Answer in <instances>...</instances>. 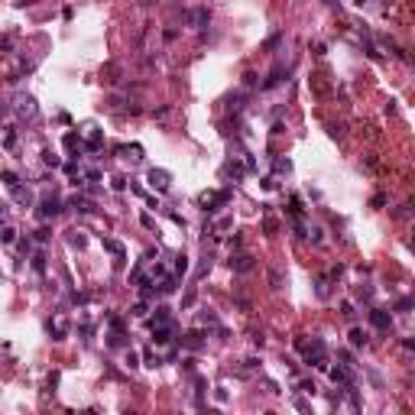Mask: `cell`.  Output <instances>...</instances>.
I'll use <instances>...</instances> for the list:
<instances>
[{
    "label": "cell",
    "instance_id": "12",
    "mask_svg": "<svg viewBox=\"0 0 415 415\" xmlns=\"http://www.w3.org/2000/svg\"><path fill=\"white\" fill-rule=\"evenodd\" d=\"M49 334H52V341H65V334H68L65 318H56V321H49Z\"/></svg>",
    "mask_w": 415,
    "mask_h": 415
},
{
    "label": "cell",
    "instance_id": "40",
    "mask_svg": "<svg viewBox=\"0 0 415 415\" xmlns=\"http://www.w3.org/2000/svg\"><path fill=\"white\" fill-rule=\"evenodd\" d=\"M146 360H149V367H159V357L153 354V350H146Z\"/></svg>",
    "mask_w": 415,
    "mask_h": 415
},
{
    "label": "cell",
    "instance_id": "6",
    "mask_svg": "<svg viewBox=\"0 0 415 415\" xmlns=\"http://www.w3.org/2000/svg\"><path fill=\"white\" fill-rule=\"evenodd\" d=\"M10 195H13V201H16L20 208H33V205H36V195H33V191L26 188V185H20V182H16L13 188H10Z\"/></svg>",
    "mask_w": 415,
    "mask_h": 415
},
{
    "label": "cell",
    "instance_id": "38",
    "mask_svg": "<svg viewBox=\"0 0 415 415\" xmlns=\"http://www.w3.org/2000/svg\"><path fill=\"white\" fill-rule=\"evenodd\" d=\"M191 305H195V292H188V295L182 298V308H191Z\"/></svg>",
    "mask_w": 415,
    "mask_h": 415
},
{
    "label": "cell",
    "instance_id": "4",
    "mask_svg": "<svg viewBox=\"0 0 415 415\" xmlns=\"http://www.w3.org/2000/svg\"><path fill=\"white\" fill-rule=\"evenodd\" d=\"M36 211H39L42 220H49V217H56L59 211H62V201H59L56 195H46V198H39V208H36Z\"/></svg>",
    "mask_w": 415,
    "mask_h": 415
},
{
    "label": "cell",
    "instance_id": "19",
    "mask_svg": "<svg viewBox=\"0 0 415 415\" xmlns=\"http://www.w3.org/2000/svg\"><path fill=\"white\" fill-rule=\"evenodd\" d=\"M120 153L127 159H133V162H140L143 159V146H120Z\"/></svg>",
    "mask_w": 415,
    "mask_h": 415
},
{
    "label": "cell",
    "instance_id": "5",
    "mask_svg": "<svg viewBox=\"0 0 415 415\" xmlns=\"http://www.w3.org/2000/svg\"><path fill=\"white\" fill-rule=\"evenodd\" d=\"M370 324H373L376 331H390L393 328V315L386 312V308H370Z\"/></svg>",
    "mask_w": 415,
    "mask_h": 415
},
{
    "label": "cell",
    "instance_id": "21",
    "mask_svg": "<svg viewBox=\"0 0 415 415\" xmlns=\"http://www.w3.org/2000/svg\"><path fill=\"white\" fill-rule=\"evenodd\" d=\"M328 295H331V279L321 276L318 279V298H328Z\"/></svg>",
    "mask_w": 415,
    "mask_h": 415
},
{
    "label": "cell",
    "instance_id": "9",
    "mask_svg": "<svg viewBox=\"0 0 415 415\" xmlns=\"http://www.w3.org/2000/svg\"><path fill=\"white\" fill-rule=\"evenodd\" d=\"M172 338H175L172 321H165V324H153V341H156V344H172Z\"/></svg>",
    "mask_w": 415,
    "mask_h": 415
},
{
    "label": "cell",
    "instance_id": "22",
    "mask_svg": "<svg viewBox=\"0 0 415 415\" xmlns=\"http://www.w3.org/2000/svg\"><path fill=\"white\" fill-rule=\"evenodd\" d=\"M13 240H16V231H13L10 224H4V227H0V243H13Z\"/></svg>",
    "mask_w": 415,
    "mask_h": 415
},
{
    "label": "cell",
    "instance_id": "26",
    "mask_svg": "<svg viewBox=\"0 0 415 415\" xmlns=\"http://www.w3.org/2000/svg\"><path fill=\"white\" fill-rule=\"evenodd\" d=\"M191 23H195V26H205V23H208V10H195V13H191Z\"/></svg>",
    "mask_w": 415,
    "mask_h": 415
},
{
    "label": "cell",
    "instance_id": "13",
    "mask_svg": "<svg viewBox=\"0 0 415 415\" xmlns=\"http://www.w3.org/2000/svg\"><path fill=\"white\" fill-rule=\"evenodd\" d=\"M201 344H205V334H201V331H188V334H182V347L198 350Z\"/></svg>",
    "mask_w": 415,
    "mask_h": 415
},
{
    "label": "cell",
    "instance_id": "8",
    "mask_svg": "<svg viewBox=\"0 0 415 415\" xmlns=\"http://www.w3.org/2000/svg\"><path fill=\"white\" fill-rule=\"evenodd\" d=\"M227 198H231L227 191H205L198 201L205 205V211H217V205H227Z\"/></svg>",
    "mask_w": 415,
    "mask_h": 415
},
{
    "label": "cell",
    "instance_id": "30",
    "mask_svg": "<svg viewBox=\"0 0 415 415\" xmlns=\"http://www.w3.org/2000/svg\"><path fill=\"white\" fill-rule=\"evenodd\" d=\"M201 324H217V315L211 312V308H208V312H201Z\"/></svg>",
    "mask_w": 415,
    "mask_h": 415
},
{
    "label": "cell",
    "instance_id": "37",
    "mask_svg": "<svg viewBox=\"0 0 415 415\" xmlns=\"http://www.w3.org/2000/svg\"><path fill=\"white\" fill-rule=\"evenodd\" d=\"M243 85H246V88H253V85H257V75L246 72V75H243Z\"/></svg>",
    "mask_w": 415,
    "mask_h": 415
},
{
    "label": "cell",
    "instance_id": "15",
    "mask_svg": "<svg viewBox=\"0 0 415 415\" xmlns=\"http://www.w3.org/2000/svg\"><path fill=\"white\" fill-rule=\"evenodd\" d=\"M188 272V257L185 253H175V263H172V276L179 279V276H185Z\"/></svg>",
    "mask_w": 415,
    "mask_h": 415
},
{
    "label": "cell",
    "instance_id": "16",
    "mask_svg": "<svg viewBox=\"0 0 415 415\" xmlns=\"http://www.w3.org/2000/svg\"><path fill=\"white\" fill-rule=\"evenodd\" d=\"M65 149H68V153H81V149H85V143H81V136H78V133H65Z\"/></svg>",
    "mask_w": 415,
    "mask_h": 415
},
{
    "label": "cell",
    "instance_id": "1",
    "mask_svg": "<svg viewBox=\"0 0 415 415\" xmlns=\"http://www.w3.org/2000/svg\"><path fill=\"white\" fill-rule=\"evenodd\" d=\"M295 347L305 354V364H312V367H318V370H328V347H324L321 338H312V341L298 338Z\"/></svg>",
    "mask_w": 415,
    "mask_h": 415
},
{
    "label": "cell",
    "instance_id": "43",
    "mask_svg": "<svg viewBox=\"0 0 415 415\" xmlns=\"http://www.w3.org/2000/svg\"><path fill=\"white\" fill-rule=\"evenodd\" d=\"M324 4H328V7H338V0H324Z\"/></svg>",
    "mask_w": 415,
    "mask_h": 415
},
{
    "label": "cell",
    "instance_id": "10",
    "mask_svg": "<svg viewBox=\"0 0 415 415\" xmlns=\"http://www.w3.org/2000/svg\"><path fill=\"white\" fill-rule=\"evenodd\" d=\"M227 263H231L234 272H250V269H253V257H250V253H234Z\"/></svg>",
    "mask_w": 415,
    "mask_h": 415
},
{
    "label": "cell",
    "instance_id": "25",
    "mask_svg": "<svg viewBox=\"0 0 415 415\" xmlns=\"http://www.w3.org/2000/svg\"><path fill=\"white\" fill-rule=\"evenodd\" d=\"M107 344H110V347H123V344H127V341H123V331H110Z\"/></svg>",
    "mask_w": 415,
    "mask_h": 415
},
{
    "label": "cell",
    "instance_id": "28",
    "mask_svg": "<svg viewBox=\"0 0 415 415\" xmlns=\"http://www.w3.org/2000/svg\"><path fill=\"white\" fill-rule=\"evenodd\" d=\"M276 172H292V162H289V159H276Z\"/></svg>",
    "mask_w": 415,
    "mask_h": 415
},
{
    "label": "cell",
    "instance_id": "27",
    "mask_svg": "<svg viewBox=\"0 0 415 415\" xmlns=\"http://www.w3.org/2000/svg\"><path fill=\"white\" fill-rule=\"evenodd\" d=\"M0 182H4V185H7V188H13V185H16V182H20V179H16V175H13V172H0Z\"/></svg>",
    "mask_w": 415,
    "mask_h": 415
},
{
    "label": "cell",
    "instance_id": "29",
    "mask_svg": "<svg viewBox=\"0 0 415 415\" xmlns=\"http://www.w3.org/2000/svg\"><path fill=\"white\" fill-rule=\"evenodd\" d=\"M341 315L344 318H354L357 312H354V302H341Z\"/></svg>",
    "mask_w": 415,
    "mask_h": 415
},
{
    "label": "cell",
    "instance_id": "42",
    "mask_svg": "<svg viewBox=\"0 0 415 415\" xmlns=\"http://www.w3.org/2000/svg\"><path fill=\"white\" fill-rule=\"evenodd\" d=\"M7 217V205H0V220H4Z\"/></svg>",
    "mask_w": 415,
    "mask_h": 415
},
{
    "label": "cell",
    "instance_id": "41",
    "mask_svg": "<svg viewBox=\"0 0 415 415\" xmlns=\"http://www.w3.org/2000/svg\"><path fill=\"white\" fill-rule=\"evenodd\" d=\"M279 42H282V33H276V36H272V39L266 42V46H269V49H276V46H279Z\"/></svg>",
    "mask_w": 415,
    "mask_h": 415
},
{
    "label": "cell",
    "instance_id": "44",
    "mask_svg": "<svg viewBox=\"0 0 415 415\" xmlns=\"http://www.w3.org/2000/svg\"><path fill=\"white\" fill-rule=\"evenodd\" d=\"M354 4H367V0H354Z\"/></svg>",
    "mask_w": 415,
    "mask_h": 415
},
{
    "label": "cell",
    "instance_id": "34",
    "mask_svg": "<svg viewBox=\"0 0 415 415\" xmlns=\"http://www.w3.org/2000/svg\"><path fill=\"white\" fill-rule=\"evenodd\" d=\"M269 282H272V289H282V276L279 272H269Z\"/></svg>",
    "mask_w": 415,
    "mask_h": 415
},
{
    "label": "cell",
    "instance_id": "35",
    "mask_svg": "<svg viewBox=\"0 0 415 415\" xmlns=\"http://www.w3.org/2000/svg\"><path fill=\"white\" fill-rule=\"evenodd\" d=\"M130 315H136V318H143V315H146V305H143V302H136V305H133V312H130Z\"/></svg>",
    "mask_w": 415,
    "mask_h": 415
},
{
    "label": "cell",
    "instance_id": "2",
    "mask_svg": "<svg viewBox=\"0 0 415 415\" xmlns=\"http://www.w3.org/2000/svg\"><path fill=\"white\" fill-rule=\"evenodd\" d=\"M13 110H16V117H23V120H33L39 114V104H36V98L33 94H26V91H20L13 98Z\"/></svg>",
    "mask_w": 415,
    "mask_h": 415
},
{
    "label": "cell",
    "instance_id": "23",
    "mask_svg": "<svg viewBox=\"0 0 415 415\" xmlns=\"http://www.w3.org/2000/svg\"><path fill=\"white\" fill-rule=\"evenodd\" d=\"M33 269H36L39 276L46 272V253H33Z\"/></svg>",
    "mask_w": 415,
    "mask_h": 415
},
{
    "label": "cell",
    "instance_id": "39",
    "mask_svg": "<svg viewBox=\"0 0 415 415\" xmlns=\"http://www.w3.org/2000/svg\"><path fill=\"white\" fill-rule=\"evenodd\" d=\"M36 240H39V243H46V240H49V231H46V227H42V231H36Z\"/></svg>",
    "mask_w": 415,
    "mask_h": 415
},
{
    "label": "cell",
    "instance_id": "11",
    "mask_svg": "<svg viewBox=\"0 0 415 415\" xmlns=\"http://www.w3.org/2000/svg\"><path fill=\"white\" fill-rule=\"evenodd\" d=\"M68 208L81 211V214H91V211H94V201L85 198V195H72V198H68Z\"/></svg>",
    "mask_w": 415,
    "mask_h": 415
},
{
    "label": "cell",
    "instance_id": "32",
    "mask_svg": "<svg viewBox=\"0 0 415 415\" xmlns=\"http://www.w3.org/2000/svg\"><path fill=\"white\" fill-rule=\"evenodd\" d=\"M298 390H302V393H315V383H312V379H302V383H298Z\"/></svg>",
    "mask_w": 415,
    "mask_h": 415
},
{
    "label": "cell",
    "instance_id": "24",
    "mask_svg": "<svg viewBox=\"0 0 415 415\" xmlns=\"http://www.w3.org/2000/svg\"><path fill=\"white\" fill-rule=\"evenodd\" d=\"M42 162H46V165H52V169H59V165H62V159H59L56 153H52V149H46V153H42Z\"/></svg>",
    "mask_w": 415,
    "mask_h": 415
},
{
    "label": "cell",
    "instance_id": "14",
    "mask_svg": "<svg viewBox=\"0 0 415 415\" xmlns=\"http://www.w3.org/2000/svg\"><path fill=\"white\" fill-rule=\"evenodd\" d=\"M101 243H104V250H110L117 260H123V253H127V246H123L120 240H114V237H101Z\"/></svg>",
    "mask_w": 415,
    "mask_h": 415
},
{
    "label": "cell",
    "instance_id": "20",
    "mask_svg": "<svg viewBox=\"0 0 415 415\" xmlns=\"http://www.w3.org/2000/svg\"><path fill=\"white\" fill-rule=\"evenodd\" d=\"M350 344H354V347H364V344H367V331L364 328H354V331H350Z\"/></svg>",
    "mask_w": 415,
    "mask_h": 415
},
{
    "label": "cell",
    "instance_id": "7",
    "mask_svg": "<svg viewBox=\"0 0 415 415\" xmlns=\"http://www.w3.org/2000/svg\"><path fill=\"white\" fill-rule=\"evenodd\" d=\"M328 376L334 386H354V370L350 367H334V370H328Z\"/></svg>",
    "mask_w": 415,
    "mask_h": 415
},
{
    "label": "cell",
    "instance_id": "17",
    "mask_svg": "<svg viewBox=\"0 0 415 415\" xmlns=\"http://www.w3.org/2000/svg\"><path fill=\"white\" fill-rule=\"evenodd\" d=\"M85 133H88V143H85V149H101V133H98V127H88Z\"/></svg>",
    "mask_w": 415,
    "mask_h": 415
},
{
    "label": "cell",
    "instance_id": "18",
    "mask_svg": "<svg viewBox=\"0 0 415 415\" xmlns=\"http://www.w3.org/2000/svg\"><path fill=\"white\" fill-rule=\"evenodd\" d=\"M165 321H172V308L159 305V308H156V318H153V324H165Z\"/></svg>",
    "mask_w": 415,
    "mask_h": 415
},
{
    "label": "cell",
    "instance_id": "31",
    "mask_svg": "<svg viewBox=\"0 0 415 415\" xmlns=\"http://www.w3.org/2000/svg\"><path fill=\"white\" fill-rule=\"evenodd\" d=\"M127 367H130V370L140 367V354H136V350H127Z\"/></svg>",
    "mask_w": 415,
    "mask_h": 415
},
{
    "label": "cell",
    "instance_id": "36",
    "mask_svg": "<svg viewBox=\"0 0 415 415\" xmlns=\"http://www.w3.org/2000/svg\"><path fill=\"white\" fill-rule=\"evenodd\" d=\"M72 246H85V237L78 234V231H72Z\"/></svg>",
    "mask_w": 415,
    "mask_h": 415
},
{
    "label": "cell",
    "instance_id": "33",
    "mask_svg": "<svg viewBox=\"0 0 415 415\" xmlns=\"http://www.w3.org/2000/svg\"><path fill=\"white\" fill-rule=\"evenodd\" d=\"M357 295H360V298H373V289H370V286H360Z\"/></svg>",
    "mask_w": 415,
    "mask_h": 415
},
{
    "label": "cell",
    "instance_id": "3",
    "mask_svg": "<svg viewBox=\"0 0 415 415\" xmlns=\"http://www.w3.org/2000/svg\"><path fill=\"white\" fill-rule=\"evenodd\" d=\"M146 182H149V188H156V191H169L172 188V175L165 172V169H149L146 172Z\"/></svg>",
    "mask_w": 415,
    "mask_h": 415
}]
</instances>
